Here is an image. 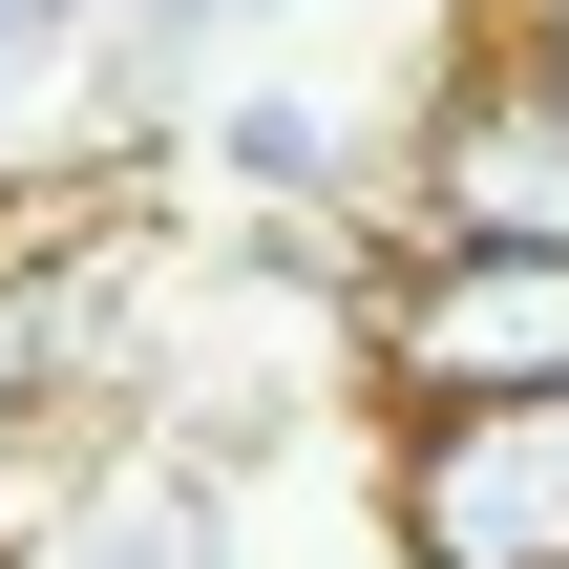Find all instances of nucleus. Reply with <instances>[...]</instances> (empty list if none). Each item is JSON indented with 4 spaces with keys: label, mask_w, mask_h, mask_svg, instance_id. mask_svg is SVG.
<instances>
[{
    "label": "nucleus",
    "mask_w": 569,
    "mask_h": 569,
    "mask_svg": "<svg viewBox=\"0 0 569 569\" xmlns=\"http://www.w3.org/2000/svg\"><path fill=\"white\" fill-rule=\"evenodd\" d=\"M401 211H422V253H569V63L549 42H507V63L422 127Z\"/></svg>",
    "instance_id": "3"
},
{
    "label": "nucleus",
    "mask_w": 569,
    "mask_h": 569,
    "mask_svg": "<svg viewBox=\"0 0 569 569\" xmlns=\"http://www.w3.org/2000/svg\"><path fill=\"white\" fill-rule=\"evenodd\" d=\"M549 63H569V42H549Z\"/></svg>",
    "instance_id": "10"
},
{
    "label": "nucleus",
    "mask_w": 569,
    "mask_h": 569,
    "mask_svg": "<svg viewBox=\"0 0 569 569\" xmlns=\"http://www.w3.org/2000/svg\"><path fill=\"white\" fill-rule=\"evenodd\" d=\"M359 338L401 401H569V253H401Z\"/></svg>",
    "instance_id": "1"
},
{
    "label": "nucleus",
    "mask_w": 569,
    "mask_h": 569,
    "mask_svg": "<svg viewBox=\"0 0 569 569\" xmlns=\"http://www.w3.org/2000/svg\"><path fill=\"white\" fill-rule=\"evenodd\" d=\"M528 42H569V0H528Z\"/></svg>",
    "instance_id": "9"
},
{
    "label": "nucleus",
    "mask_w": 569,
    "mask_h": 569,
    "mask_svg": "<svg viewBox=\"0 0 569 569\" xmlns=\"http://www.w3.org/2000/svg\"><path fill=\"white\" fill-rule=\"evenodd\" d=\"M253 21H274V0H127V21H106V63H127V84H190V63H211V42H253Z\"/></svg>",
    "instance_id": "6"
},
{
    "label": "nucleus",
    "mask_w": 569,
    "mask_h": 569,
    "mask_svg": "<svg viewBox=\"0 0 569 569\" xmlns=\"http://www.w3.org/2000/svg\"><path fill=\"white\" fill-rule=\"evenodd\" d=\"M21 401H42V274H0V443H21Z\"/></svg>",
    "instance_id": "7"
},
{
    "label": "nucleus",
    "mask_w": 569,
    "mask_h": 569,
    "mask_svg": "<svg viewBox=\"0 0 569 569\" xmlns=\"http://www.w3.org/2000/svg\"><path fill=\"white\" fill-rule=\"evenodd\" d=\"M63 569H232V528H211L190 486H106V507H84V549H63Z\"/></svg>",
    "instance_id": "5"
},
{
    "label": "nucleus",
    "mask_w": 569,
    "mask_h": 569,
    "mask_svg": "<svg viewBox=\"0 0 569 569\" xmlns=\"http://www.w3.org/2000/svg\"><path fill=\"white\" fill-rule=\"evenodd\" d=\"M63 21H84V0H0V63H42V42H63Z\"/></svg>",
    "instance_id": "8"
},
{
    "label": "nucleus",
    "mask_w": 569,
    "mask_h": 569,
    "mask_svg": "<svg viewBox=\"0 0 569 569\" xmlns=\"http://www.w3.org/2000/svg\"><path fill=\"white\" fill-rule=\"evenodd\" d=\"M380 507L422 569H569V401H422Z\"/></svg>",
    "instance_id": "2"
},
{
    "label": "nucleus",
    "mask_w": 569,
    "mask_h": 569,
    "mask_svg": "<svg viewBox=\"0 0 569 569\" xmlns=\"http://www.w3.org/2000/svg\"><path fill=\"white\" fill-rule=\"evenodd\" d=\"M211 169L232 190H338V106L317 84H211Z\"/></svg>",
    "instance_id": "4"
}]
</instances>
